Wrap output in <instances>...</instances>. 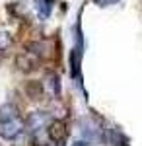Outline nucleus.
<instances>
[{
  "instance_id": "obj_1",
  "label": "nucleus",
  "mask_w": 142,
  "mask_h": 146,
  "mask_svg": "<svg viewBox=\"0 0 142 146\" xmlns=\"http://www.w3.org/2000/svg\"><path fill=\"white\" fill-rule=\"evenodd\" d=\"M25 129V121H22L20 117H14L8 121H0V136L6 140H14L18 135H22V131Z\"/></svg>"
},
{
  "instance_id": "obj_2",
  "label": "nucleus",
  "mask_w": 142,
  "mask_h": 146,
  "mask_svg": "<svg viewBox=\"0 0 142 146\" xmlns=\"http://www.w3.org/2000/svg\"><path fill=\"white\" fill-rule=\"evenodd\" d=\"M39 58H41V51H33V47L27 45V51H23L22 55L16 58V64H18L20 70L29 72V70H33V68H37Z\"/></svg>"
},
{
  "instance_id": "obj_3",
  "label": "nucleus",
  "mask_w": 142,
  "mask_h": 146,
  "mask_svg": "<svg viewBox=\"0 0 142 146\" xmlns=\"http://www.w3.org/2000/svg\"><path fill=\"white\" fill-rule=\"evenodd\" d=\"M49 123H51L49 113L35 111V113H31V115L25 119V129H27L31 135H37V133H41V131H47V125Z\"/></svg>"
},
{
  "instance_id": "obj_4",
  "label": "nucleus",
  "mask_w": 142,
  "mask_h": 146,
  "mask_svg": "<svg viewBox=\"0 0 142 146\" xmlns=\"http://www.w3.org/2000/svg\"><path fill=\"white\" fill-rule=\"evenodd\" d=\"M47 136H49V140L55 142V144L64 142V138L68 136L66 123H64V121H58V119H53L51 123L47 125Z\"/></svg>"
},
{
  "instance_id": "obj_5",
  "label": "nucleus",
  "mask_w": 142,
  "mask_h": 146,
  "mask_svg": "<svg viewBox=\"0 0 142 146\" xmlns=\"http://www.w3.org/2000/svg\"><path fill=\"white\" fill-rule=\"evenodd\" d=\"M80 135H82V138H86L90 142H101L103 140L101 129H98L94 119H82L80 121Z\"/></svg>"
},
{
  "instance_id": "obj_6",
  "label": "nucleus",
  "mask_w": 142,
  "mask_h": 146,
  "mask_svg": "<svg viewBox=\"0 0 142 146\" xmlns=\"http://www.w3.org/2000/svg\"><path fill=\"white\" fill-rule=\"evenodd\" d=\"M14 117H20V115H18V109H16V105L6 103V105L0 107V121H8V119H14Z\"/></svg>"
},
{
  "instance_id": "obj_7",
  "label": "nucleus",
  "mask_w": 142,
  "mask_h": 146,
  "mask_svg": "<svg viewBox=\"0 0 142 146\" xmlns=\"http://www.w3.org/2000/svg\"><path fill=\"white\" fill-rule=\"evenodd\" d=\"M51 86V94L58 98L60 96V84H58V78H56V74H47V88Z\"/></svg>"
},
{
  "instance_id": "obj_8",
  "label": "nucleus",
  "mask_w": 142,
  "mask_h": 146,
  "mask_svg": "<svg viewBox=\"0 0 142 146\" xmlns=\"http://www.w3.org/2000/svg\"><path fill=\"white\" fill-rule=\"evenodd\" d=\"M51 2L53 0H37V10H39V16L41 18H47L51 14V8H53Z\"/></svg>"
},
{
  "instance_id": "obj_9",
  "label": "nucleus",
  "mask_w": 142,
  "mask_h": 146,
  "mask_svg": "<svg viewBox=\"0 0 142 146\" xmlns=\"http://www.w3.org/2000/svg\"><path fill=\"white\" fill-rule=\"evenodd\" d=\"M12 45V37L6 31H0V51H4V49H8Z\"/></svg>"
},
{
  "instance_id": "obj_10",
  "label": "nucleus",
  "mask_w": 142,
  "mask_h": 146,
  "mask_svg": "<svg viewBox=\"0 0 142 146\" xmlns=\"http://www.w3.org/2000/svg\"><path fill=\"white\" fill-rule=\"evenodd\" d=\"M98 6H101V8H105V6H111V4H119L121 0H94Z\"/></svg>"
}]
</instances>
